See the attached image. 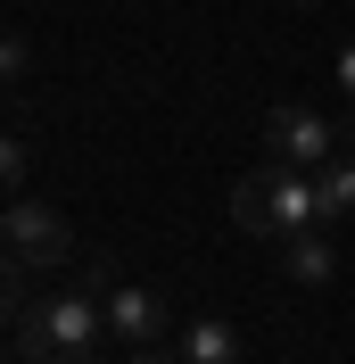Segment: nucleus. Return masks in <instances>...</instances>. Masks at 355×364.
I'll use <instances>...</instances> for the list:
<instances>
[{
    "mask_svg": "<svg viewBox=\"0 0 355 364\" xmlns=\"http://www.w3.org/2000/svg\"><path fill=\"white\" fill-rule=\"evenodd\" d=\"M133 364H182V356H165V348H133Z\"/></svg>",
    "mask_w": 355,
    "mask_h": 364,
    "instance_id": "13",
    "label": "nucleus"
},
{
    "mask_svg": "<svg viewBox=\"0 0 355 364\" xmlns=\"http://www.w3.org/2000/svg\"><path fill=\"white\" fill-rule=\"evenodd\" d=\"M108 331H116L124 348H157V331H165V306H157L141 282H116V290H108Z\"/></svg>",
    "mask_w": 355,
    "mask_h": 364,
    "instance_id": "5",
    "label": "nucleus"
},
{
    "mask_svg": "<svg viewBox=\"0 0 355 364\" xmlns=\"http://www.w3.org/2000/svg\"><path fill=\"white\" fill-rule=\"evenodd\" d=\"M17 75H25V42H17V33H0V83H17Z\"/></svg>",
    "mask_w": 355,
    "mask_h": 364,
    "instance_id": "11",
    "label": "nucleus"
},
{
    "mask_svg": "<svg viewBox=\"0 0 355 364\" xmlns=\"http://www.w3.org/2000/svg\"><path fill=\"white\" fill-rule=\"evenodd\" d=\"M182 364H240L231 323H190V331H182Z\"/></svg>",
    "mask_w": 355,
    "mask_h": 364,
    "instance_id": "8",
    "label": "nucleus"
},
{
    "mask_svg": "<svg viewBox=\"0 0 355 364\" xmlns=\"http://www.w3.org/2000/svg\"><path fill=\"white\" fill-rule=\"evenodd\" d=\"M0 100H9V83H0Z\"/></svg>",
    "mask_w": 355,
    "mask_h": 364,
    "instance_id": "15",
    "label": "nucleus"
},
{
    "mask_svg": "<svg viewBox=\"0 0 355 364\" xmlns=\"http://www.w3.org/2000/svg\"><path fill=\"white\" fill-rule=\"evenodd\" d=\"M58 364H99V356H91V348H83V356H58Z\"/></svg>",
    "mask_w": 355,
    "mask_h": 364,
    "instance_id": "14",
    "label": "nucleus"
},
{
    "mask_svg": "<svg viewBox=\"0 0 355 364\" xmlns=\"http://www.w3.org/2000/svg\"><path fill=\"white\" fill-rule=\"evenodd\" d=\"M108 331V306H91L83 290H50L33 315H25V348L42 364H58V356H83L91 340Z\"/></svg>",
    "mask_w": 355,
    "mask_h": 364,
    "instance_id": "2",
    "label": "nucleus"
},
{
    "mask_svg": "<svg viewBox=\"0 0 355 364\" xmlns=\"http://www.w3.org/2000/svg\"><path fill=\"white\" fill-rule=\"evenodd\" d=\"M339 91H347V100H355V42L339 50Z\"/></svg>",
    "mask_w": 355,
    "mask_h": 364,
    "instance_id": "12",
    "label": "nucleus"
},
{
    "mask_svg": "<svg viewBox=\"0 0 355 364\" xmlns=\"http://www.w3.org/2000/svg\"><path fill=\"white\" fill-rule=\"evenodd\" d=\"M265 141H273V158H289V166H331L347 141H339V124L331 116H314V108H273L265 116Z\"/></svg>",
    "mask_w": 355,
    "mask_h": 364,
    "instance_id": "4",
    "label": "nucleus"
},
{
    "mask_svg": "<svg viewBox=\"0 0 355 364\" xmlns=\"http://www.w3.org/2000/svg\"><path fill=\"white\" fill-rule=\"evenodd\" d=\"M231 224H240V232H273V240H289V232L322 224V199H314V182L297 174L289 158H273L265 174H248L240 191H231Z\"/></svg>",
    "mask_w": 355,
    "mask_h": 364,
    "instance_id": "1",
    "label": "nucleus"
},
{
    "mask_svg": "<svg viewBox=\"0 0 355 364\" xmlns=\"http://www.w3.org/2000/svg\"><path fill=\"white\" fill-rule=\"evenodd\" d=\"M17 290H25V257L0 249V331H9V315H17Z\"/></svg>",
    "mask_w": 355,
    "mask_h": 364,
    "instance_id": "9",
    "label": "nucleus"
},
{
    "mask_svg": "<svg viewBox=\"0 0 355 364\" xmlns=\"http://www.w3.org/2000/svg\"><path fill=\"white\" fill-rule=\"evenodd\" d=\"M0 249H17L25 265H67L75 232H67V215H58V207H42V199H9V215H0Z\"/></svg>",
    "mask_w": 355,
    "mask_h": 364,
    "instance_id": "3",
    "label": "nucleus"
},
{
    "mask_svg": "<svg viewBox=\"0 0 355 364\" xmlns=\"http://www.w3.org/2000/svg\"><path fill=\"white\" fill-rule=\"evenodd\" d=\"M25 158H33L25 141H0V191H17V182H25Z\"/></svg>",
    "mask_w": 355,
    "mask_h": 364,
    "instance_id": "10",
    "label": "nucleus"
},
{
    "mask_svg": "<svg viewBox=\"0 0 355 364\" xmlns=\"http://www.w3.org/2000/svg\"><path fill=\"white\" fill-rule=\"evenodd\" d=\"M331 265H339V257H331V240H322L314 224L281 240V273H289V282H306V290H314V282H331Z\"/></svg>",
    "mask_w": 355,
    "mask_h": 364,
    "instance_id": "6",
    "label": "nucleus"
},
{
    "mask_svg": "<svg viewBox=\"0 0 355 364\" xmlns=\"http://www.w3.org/2000/svg\"><path fill=\"white\" fill-rule=\"evenodd\" d=\"M314 199H322V224L355 215V158H331V166H314Z\"/></svg>",
    "mask_w": 355,
    "mask_h": 364,
    "instance_id": "7",
    "label": "nucleus"
}]
</instances>
